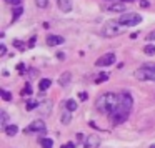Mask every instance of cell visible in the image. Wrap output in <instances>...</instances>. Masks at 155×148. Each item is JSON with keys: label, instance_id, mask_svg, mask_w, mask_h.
Masks as SVG:
<instances>
[{"label": "cell", "instance_id": "cell-15", "mask_svg": "<svg viewBox=\"0 0 155 148\" xmlns=\"http://www.w3.org/2000/svg\"><path fill=\"white\" fill-rule=\"evenodd\" d=\"M40 145H42V148H52L54 146V140H50V138H42Z\"/></svg>", "mask_w": 155, "mask_h": 148}, {"label": "cell", "instance_id": "cell-2", "mask_svg": "<svg viewBox=\"0 0 155 148\" xmlns=\"http://www.w3.org/2000/svg\"><path fill=\"white\" fill-rule=\"evenodd\" d=\"M117 105H118V95L115 93H104L95 101V108L100 113H107V115L114 113L117 110Z\"/></svg>", "mask_w": 155, "mask_h": 148}, {"label": "cell", "instance_id": "cell-13", "mask_svg": "<svg viewBox=\"0 0 155 148\" xmlns=\"http://www.w3.org/2000/svg\"><path fill=\"white\" fill-rule=\"evenodd\" d=\"M5 133H7L8 137H14V135L18 133V127L17 125H8V127L5 128Z\"/></svg>", "mask_w": 155, "mask_h": 148}, {"label": "cell", "instance_id": "cell-27", "mask_svg": "<svg viewBox=\"0 0 155 148\" xmlns=\"http://www.w3.org/2000/svg\"><path fill=\"white\" fill-rule=\"evenodd\" d=\"M14 45H17V47L20 48V50H24V43H22L20 40H14Z\"/></svg>", "mask_w": 155, "mask_h": 148}, {"label": "cell", "instance_id": "cell-16", "mask_svg": "<svg viewBox=\"0 0 155 148\" xmlns=\"http://www.w3.org/2000/svg\"><path fill=\"white\" fill-rule=\"evenodd\" d=\"M65 107H67L68 111H75V110H77V101H75V100H67Z\"/></svg>", "mask_w": 155, "mask_h": 148}, {"label": "cell", "instance_id": "cell-31", "mask_svg": "<svg viewBox=\"0 0 155 148\" xmlns=\"http://www.w3.org/2000/svg\"><path fill=\"white\" fill-rule=\"evenodd\" d=\"M78 98H80V100L84 101L85 98H87V93H85V92H82V93H78Z\"/></svg>", "mask_w": 155, "mask_h": 148}, {"label": "cell", "instance_id": "cell-19", "mask_svg": "<svg viewBox=\"0 0 155 148\" xmlns=\"http://www.w3.org/2000/svg\"><path fill=\"white\" fill-rule=\"evenodd\" d=\"M38 105H40V101L37 100H28L27 101V110H34V108H37Z\"/></svg>", "mask_w": 155, "mask_h": 148}, {"label": "cell", "instance_id": "cell-34", "mask_svg": "<svg viewBox=\"0 0 155 148\" xmlns=\"http://www.w3.org/2000/svg\"><path fill=\"white\" fill-rule=\"evenodd\" d=\"M152 148H155V145H153V146H152Z\"/></svg>", "mask_w": 155, "mask_h": 148}, {"label": "cell", "instance_id": "cell-14", "mask_svg": "<svg viewBox=\"0 0 155 148\" xmlns=\"http://www.w3.org/2000/svg\"><path fill=\"white\" fill-rule=\"evenodd\" d=\"M0 117H2V121H0V127H2V128L5 130V128L8 127V125H7V121H8V115H7V111H4V110H2V111H0Z\"/></svg>", "mask_w": 155, "mask_h": 148}, {"label": "cell", "instance_id": "cell-11", "mask_svg": "<svg viewBox=\"0 0 155 148\" xmlns=\"http://www.w3.org/2000/svg\"><path fill=\"white\" fill-rule=\"evenodd\" d=\"M107 10L108 12H115V14H118V12L122 14V12L127 10V7H125V4L120 2V4H114V5H110V7H107Z\"/></svg>", "mask_w": 155, "mask_h": 148}, {"label": "cell", "instance_id": "cell-23", "mask_svg": "<svg viewBox=\"0 0 155 148\" xmlns=\"http://www.w3.org/2000/svg\"><path fill=\"white\" fill-rule=\"evenodd\" d=\"M35 4H37V7L45 8V7H48V0H35Z\"/></svg>", "mask_w": 155, "mask_h": 148}, {"label": "cell", "instance_id": "cell-9", "mask_svg": "<svg viewBox=\"0 0 155 148\" xmlns=\"http://www.w3.org/2000/svg\"><path fill=\"white\" fill-rule=\"evenodd\" d=\"M64 43V38L58 37V35H48L47 37V45L48 47H57V45Z\"/></svg>", "mask_w": 155, "mask_h": 148}, {"label": "cell", "instance_id": "cell-4", "mask_svg": "<svg viewBox=\"0 0 155 148\" xmlns=\"http://www.w3.org/2000/svg\"><path fill=\"white\" fill-rule=\"evenodd\" d=\"M122 34V25L117 22H107L104 27V30H102V35L104 37H117V35Z\"/></svg>", "mask_w": 155, "mask_h": 148}, {"label": "cell", "instance_id": "cell-1", "mask_svg": "<svg viewBox=\"0 0 155 148\" xmlns=\"http://www.w3.org/2000/svg\"><path fill=\"white\" fill-rule=\"evenodd\" d=\"M132 107H134V98H132L130 93H122L118 97V105H117V110L110 115L112 117V123L114 125H118V123H124L127 120L128 113H130Z\"/></svg>", "mask_w": 155, "mask_h": 148}, {"label": "cell", "instance_id": "cell-29", "mask_svg": "<svg viewBox=\"0 0 155 148\" xmlns=\"http://www.w3.org/2000/svg\"><path fill=\"white\" fill-rule=\"evenodd\" d=\"M5 52H7V47L2 43V45H0V55H5Z\"/></svg>", "mask_w": 155, "mask_h": 148}, {"label": "cell", "instance_id": "cell-5", "mask_svg": "<svg viewBox=\"0 0 155 148\" xmlns=\"http://www.w3.org/2000/svg\"><path fill=\"white\" fill-rule=\"evenodd\" d=\"M142 22V17L138 14H124L118 18V24L124 25V27H134V25H138Z\"/></svg>", "mask_w": 155, "mask_h": 148}, {"label": "cell", "instance_id": "cell-30", "mask_svg": "<svg viewBox=\"0 0 155 148\" xmlns=\"http://www.w3.org/2000/svg\"><path fill=\"white\" fill-rule=\"evenodd\" d=\"M140 5H142V7H143V8H147V7H150V4H148L147 0H142V2H140Z\"/></svg>", "mask_w": 155, "mask_h": 148}, {"label": "cell", "instance_id": "cell-12", "mask_svg": "<svg viewBox=\"0 0 155 148\" xmlns=\"http://www.w3.org/2000/svg\"><path fill=\"white\" fill-rule=\"evenodd\" d=\"M72 80V73L70 72H64V73L60 75V78H58V83L62 85V87H67V83Z\"/></svg>", "mask_w": 155, "mask_h": 148}, {"label": "cell", "instance_id": "cell-24", "mask_svg": "<svg viewBox=\"0 0 155 148\" xmlns=\"http://www.w3.org/2000/svg\"><path fill=\"white\" fill-rule=\"evenodd\" d=\"M0 93H2V97H4V100L5 101H10V93H8V92H5V90H2V92H0Z\"/></svg>", "mask_w": 155, "mask_h": 148}, {"label": "cell", "instance_id": "cell-17", "mask_svg": "<svg viewBox=\"0 0 155 148\" xmlns=\"http://www.w3.org/2000/svg\"><path fill=\"white\" fill-rule=\"evenodd\" d=\"M52 85V82L48 80V78H44V80H40V90L42 92H45V90H48V87Z\"/></svg>", "mask_w": 155, "mask_h": 148}, {"label": "cell", "instance_id": "cell-18", "mask_svg": "<svg viewBox=\"0 0 155 148\" xmlns=\"http://www.w3.org/2000/svg\"><path fill=\"white\" fill-rule=\"evenodd\" d=\"M22 12H24V8L18 7V5H17V7H15V10H14V14H12V20H14V22L17 20V18L22 15Z\"/></svg>", "mask_w": 155, "mask_h": 148}, {"label": "cell", "instance_id": "cell-26", "mask_svg": "<svg viewBox=\"0 0 155 148\" xmlns=\"http://www.w3.org/2000/svg\"><path fill=\"white\" fill-rule=\"evenodd\" d=\"M5 2H7V4H10V5H15V7L22 4V0H5Z\"/></svg>", "mask_w": 155, "mask_h": 148}, {"label": "cell", "instance_id": "cell-7", "mask_svg": "<svg viewBox=\"0 0 155 148\" xmlns=\"http://www.w3.org/2000/svg\"><path fill=\"white\" fill-rule=\"evenodd\" d=\"M34 131H45V121L44 120H34L30 127L25 128V133H34Z\"/></svg>", "mask_w": 155, "mask_h": 148}, {"label": "cell", "instance_id": "cell-6", "mask_svg": "<svg viewBox=\"0 0 155 148\" xmlns=\"http://www.w3.org/2000/svg\"><path fill=\"white\" fill-rule=\"evenodd\" d=\"M114 63H115V55L114 53L102 55V57L95 62V65H97V67H108V65H114Z\"/></svg>", "mask_w": 155, "mask_h": 148}, {"label": "cell", "instance_id": "cell-28", "mask_svg": "<svg viewBox=\"0 0 155 148\" xmlns=\"http://www.w3.org/2000/svg\"><path fill=\"white\" fill-rule=\"evenodd\" d=\"M147 40H155V30H152L150 34L147 35Z\"/></svg>", "mask_w": 155, "mask_h": 148}, {"label": "cell", "instance_id": "cell-33", "mask_svg": "<svg viewBox=\"0 0 155 148\" xmlns=\"http://www.w3.org/2000/svg\"><path fill=\"white\" fill-rule=\"evenodd\" d=\"M62 148H74V145H72V143H68V145H64Z\"/></svg>", "mask_w": 155, "mask_h": 148}, {"label": "cell", "instance_id": "cell-20", "mask_svg": "<svg viewBox=\"0 0 155 148\" xmlns=\"http://www.w3.org/2000/svg\"><path fill=\"white\" fill-rule=\"evenodd\" d=\"M105 80H108V75L107 73H100V75L95 77V83H102V82H105Z\"/></svg>", "mask_w": 155, "mask_h": 148}, {"label": "cell", "instance_id": "cell-10", "mask_svg": "<svg viewBox=\"0 0 155 148\" xmlns=\"http://www.w3.org/2000/svg\"><path fill=\"white\" fill-rule=\"evenodd\" d=\"M57 5L60 7L62 12H70L72 10V0H57Z\"/></svg>", "mask_w": 155, "mask_h": 148}, {"label": "cell", "instance_id": "cell-32", "mask_svg": "<svg viewBox=\"0 0 155 148\" xmlns=\"http://www.w3.org/2000/svg\"><path fill=\"white\" fill-rule=\"evenodd\" d=\"M34 45H35V37H32V38H30V42H28V48H32Z\"/></svg>", "mask_w": 155, "mask_h": 148}, {"label": "cell", "instance_id": "cell-21", "mask_svg": "<svg viewBox=\"0 0 155 148\" xmlns=\"http://www.w3.org/2000/svg\"><path fill=\"white\" fill-rule=\"evenodd\" d=\"M70 120H72V115H70V111H67V113H64V115H62V123H64V125L70 123Z\"/></svg>", "mask_w": 155, "mask_h": 148}, {"label": "cell", "instance_id": "cell-22", "mask_svg": "<svg viewBox=\"0 0 155 148\" xmlns=\"http://www.w3.org/2000/svg\"><path fill=\"white\" fill-rule=\"evenodd\" d=\"M143 52L147 55H155V47H153V45H147V47L143 48Z\"/></svg>", "mask_w": 155, "mask_h": 148}, {"label": "cell", "instance_id": "cell-3", "mask_svg": "<svg viewBox=\"0 0 155 148\" xmlns=\"http://www.w3.org/2000/svg\"><path fill=\"white\" fill-rule=\"evenodd\" d=\"M135 77L138 78V80H152V82H155V65H152V63H147V65H143L142 68H138L137 72H135Z\"/></svg>", "mask_w": 155, "mask_h": 148}, {"label": "cell", "instance_id": "cell-25", "mask_svg": "<svg viewBox=\"0 0 155 148\" xmlns=\"http://www.w3.org/2000/svg\"><path fill=\"white\" fill-rule=\"evenodd\" d=\"M22 95H32V88H30V85H25V88L22 90Z\"/></svg>", "mask_w": 155, "mask_h": 148}, {"label": "cell", "instance_id": "cell-8", "mask_svg": "<svg viewBox=\"0 0 155 148\" xmlns=\"http://www.w3.org/2000/svg\"><path fill=\"white\" fill-rule=\"evenodd\" d=\"M98 145H100V138H98L97 135H90V137H87V140H85V148H97Z\"/></svg>", "mask_w": 155, "mask_h": 148}]
</instances>
